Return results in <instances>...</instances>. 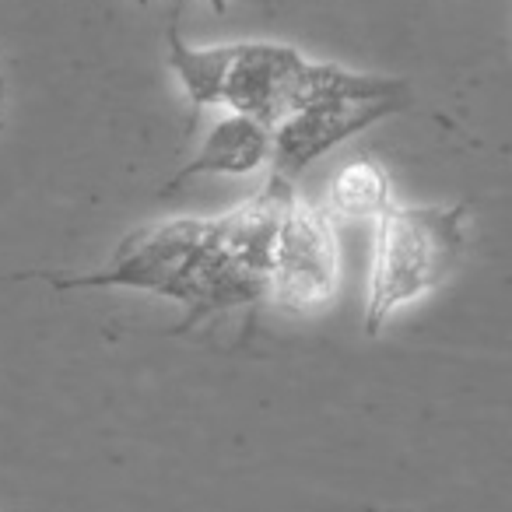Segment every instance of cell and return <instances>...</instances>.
Here are the masks:
<instances>
[{
    "label": "cell",
    "mask_w": 512,
    "mask_h": 512,
    "mask_svg": "<svg viewBox=\"0 0 512 512\" xmlns=\"http://www.w3.org/2000/svg\"><path fill=\"white\" fill-rule=\"evenodd\" d=\"M295 183L274 176L218 218H172L130 232L102 271L53 278L60 288H134L190 309V320L253 306L267 295L274 242Z\"/></svg>",
    "instance_id": "cell-1"
},
{
    "label": "cell",
    "mask_w": 512,
    "mask_h": 512,
    "mask_svg": "<svg viewBox=\"0 0 512 512\" xmlns=\"http://www.w3.org/2000/svg\"><path fill=\"white\" fill-rule=\"evenodd\" d=\"M470 204L386 207L372 239L365 334L376 337L393 313L439 292L467 253Z\"/></svg>",
    "instance_id": "cell-2"
},
{
    "label": "cell",
    "mask_w": 512,
    "mask_h": 512,
    "mask_svg": "<svg viewBox=\"0 0 512 512\" xmlns=\"http://www.w3.org/2000/svg\"><path fill=\"white\" fill-rule=\"evenodd\" d=\"M393 81L397 78L358 74L337 64L309 60L306 53L285 43H228L218 106L274 130L313 99L341 92H376V88H390Z\"/></svg>",
    "instance_id": "cell-3"
},
{
    "label": "cell",
    "mask_w": 512,
    "mask_h": 512,
    "mask_svg": "<svg viewBox=\"0 0 512 512\" xmlns=\"http://www.w3.org/2000/svg\"><path fill=\"white\" fill-rule=\"evenodd\" d=\"M341 288V239L323 204L295 193L274 242L267 295L295 313L323 309Z\"/></svg>",
    "instance_id": "cell-4"
},
{
    "label": "cell",
    "mask_w": 512,
    "mask_h": 512,
    "mask_svg": "<svg viewBox=\"0 0 512 512\" xmlns=\"http://www.w3.org/2000/svg\"><path fill=\"white\" fill-rule=\"evenodd\" d=\"M404 95V81H393L390 88H376V92H341L313 99L271 130V172L295 183L316 158L334 151L348 137L362 134L372 123L400 113Z\"/></svg>",
    "instance_id": "cell-5"
},
{
    "label": "cell",
    "mask_w": 512,
    "mask_h": 512,
    "mask_svg": "<svg viewBox=\"0 0 512 512\" xmlns=\"http://www.w3.org/2000/svg\"><path fill=\"white\" fill-rule=\"evenodd\" d=\"M271 148V130L264 123L228 113L211 127L197 158L176 172L172 186L186 183L193 176H204V172H214V176H246V172H256L260 165H271Z\"/></svg>",
    "instance_id": "cell-6"
},
{
    "label": "cell",
    "mask_w": 512,
    "mask_h": 512,
    "mask_svg": "<svg viewBox=\"0 0 512 512\" xmlns=\"http://www.w3.org/2000/svg\"><path fill=\"white\" fill-rule=\"evenodd\" d=\"M327 214L330 218H379L386 207H393V186L383 165L351 162L330 179L327 186Z\"/></svg>",
    "instance_id": "cell-7"
},
{
    "label": "cell",
    "mask_w": 512,
    "mask_h": 512,
    "mask_svg": "<svg viewBox=\"0 0 512 512\" xmlns=\"http://www.w3.org/2000/svg\"><path fill=\"white\" fill-rule=\"evenodd\" d=\"M225 64H228V43L190 46L183 36H176V32L169 36V67L176 71V78L183 81L186 99L197 109L218 106V88H221Z\"/></svg>",
    "instance_id": "cell-8"
},
{
    "label": "cell",
    "mask_w": 512,
    "mask_h": 512,
    "mask_svg": "<svg viewBox=\"0 0 512 512\" xmlns=\"http://www.w3.org/2000/svg\"><path fill=\"white\" fill-rule=\"evenodd\" d=\"M4 109H8V88H4V78H0V127H4Z\"/></svg>",
    "instance_id": "cell-9"
},
{
    "label": "cell",
    "mask_w": 512,
    "mask_h": 512,
    "mask_svg": "<svg viewBox=\"0 0 512 512\" xmlns=\"http://www.w3.org/2000/svg\"><path fill=\"white\" fill-rule=\"evenodd\" d=\"M207 4H211V8H214V11H218V15H221V11H225V8H228V0H207Z\"/></svg>",
    "instance_id": "cell-10"
},
{
    "label": "cell",
    "mask_w": 512,
    "mask_h": 512,
    "mask_svg": "<svg viewBox=\"0 0 512 512\" xmlns=\"http://www.w3.org/2000/svg\"><path fill=\"white\" fill-rule=\"evenodd\" d=\"M141 4H148V0H141Z\"/></svg>",
    "instance_id": "cell-11"
}]
</instances>
